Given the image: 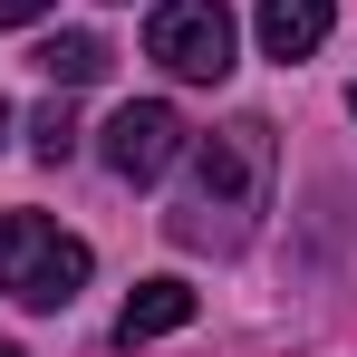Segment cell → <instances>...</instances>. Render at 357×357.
<instances>
[{
	"instance_id": "cell-1",
	"label": "cell",
	"mask_w": 357,
	"mask_h": 357,
	"mask_svg": "<svg viewBox=\"0 0 357 357\" xmlns=\"http://www.w3.org/2000/svg\"><path fill=\"white\" fill-rule=\"evenodd\" d=\"M271 174H280L271 116H232V126H213V135H193V145H183V203H174L165 232H174L183 251L232 261L241 241L261 232V213H271Z\"/></svg>"
},
{
	"instance_id": "cell-4",
	"label": "cell",
	"mask_w": 357,
	"mask_h": 357,
	"mask_svg": "<svg viewBox=\"0 0 357 357\" xmlns=\"http://www.w3.org/2000/svg\"><path fill=\"white\" fill-rule=\"evenodd\" d=\"M183 116L165 107V97H145V107H116L107 116V174L116 183H155V174H174L183 165Z\"/></svg>"
},
{
	"instance_id": "cell-8",
	"label": "cell",
	"mask_w": 357,
	"mask_h": 357,
	"mask_svg": "<svg viewBox=\"0 0 357 357\" xmlns=\"http://www.w3.org/2000/svg\"><path fill=\"white\" fill-rule=\"evenodd\" d=\"M29 145H39V165H68V155H77V116H68V107H39Z\"/></svg>"
},
{
	"instance_id": "cell-2",
	"label": "cell",
	"mask_w": 357,
	"mask_h": 357,
	"mask_svg": "<svg viewBox=\"0 0 357 357\" xmlns=\"http://www.w3.org/2000/svg\"><path fill=\"white\" fill-rule=\"evenodd\" d=\"M87 241L59 232L49 213H0V299H20V309H68V299L87 290Z\"/></svg>"
},
{
	"instance_id": "cell-10",
	"label": "cell",
	"mask_w": 357,
	"mask_h": 357,
	"mask_svg": "<svg viewBox=\"0 0 357 357\" xmlns=\"http://www.w3.org/2000/svg\"><path fill=\"white\" fill-rule=\"evenodd\" d=\"M0 145H10V97H0Z\"/></svg>"
},
{
	"instance_id": "cell-11",
	"label": "cell",
	"mask_w": 357,
	"mask_h": 357,
	"mask_svg": "<svg viewBox=\"0 0 357 357\" xmlns=\"http://www.w3.org/2000/svg\"><path fill=\"white\" fill-rule=\"evenodd\" d=\"M348 116H357V87H348Z\"/></svg>"
},
{
	"instance_id": "cell-3",
	"label": "cell",
	"mask_w": 357,
	"mask_h": 357,
	"mask_svg": "<svg viewBox=\"0 0 357 357\" xmlns=\"http://www.w3.org/2000/svg\"><path fill=\"white\" fill-rule=\"evenodd\" d=\"M145 59L165 77H193V87L232 77V10L222 0H155L145 10Z\"/></svg>"
},
{
	"instance_id": "cell-9",
	"label": "cell",
	"mask_w": 357,
	"mask_h": 357,
	"mask_svg": "<svg viewBox=\"0 0 357 357\" xmlns=\"http://www.w3.org/2000/svg\"><path fill=\"white\" fill-rule=\"evenodd\" d=\"M49 20V0H0V29H39Z\"/></svg>"
},
{
	"instance_id": "cell-6",
	"label": "cell",
	"mask_w": 357,
	"mask_h": 357,
	"mask_svg": "<svg viewBox=\"0 0 357 357\" xmlns=\"http://www.w3.org/2000/svg\"><path fill=\"white\" fill-rule=\"evenodd\" d=\"M174 328H193V290H183V280H135L116 338H126V348H145V338H174Z\"/></svg>"
},
{
	"instance_id": "cell-7",
	"label": "cell",
	"mask_w": 357,
	"mask_h": 357,
	"mask_svg": "<svg viewBox=\"0 0 357 357\" xmlns=\"http://www.w3.org/2000/svg\"><path fill=\"white\" fill-rule=\"evenodd\" d=\"M39 68H49V87H97V77L116 68V49H107L97 29H59V39L39 49Z\"/></svg>"
},
{
	"instance_id": "cell-12",
	"label": "cell",
	"mask_w": 357,
	"mask_h": 357,
	"mask_svg": "<svg viewBox=\"0 0 357 357\" xmlns=\"http://www.w3.org/2000/svg\"><path fill=\"white\" fill-rule=\"evenodd\" d=\"M0 357H20V348H0Z\"/></svg>"
},
{
	"instance_id": "cell-5",
	"label": "cell",
	"mask_w": 357,
	"mask_h": 357,
	"mask_svg": "<svg viewBox=\"0 0 357 357\" xmlns=\"http://www.w3.org/2000/svg\"><path fill=\"white\" fill-rule=\"evenodd\" d=\"M251 29H261V59H319V49H328V29H338V0H261V20H251Z\"/></svg>"
}]
</instances>
